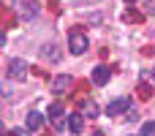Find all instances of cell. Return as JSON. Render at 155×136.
Instances as JSON below:
<instances>
[{
    "label": "cell",
    "mask_w": 155,
    "mask_h": 136,
    "mask_svg": "<svg viewBox=\"0 0 155 136\" xmlns=\"http://www.w3.org/2000/svg\"><path fill=\"white\" fill-rule=\"evenodd\" d=\"M68 128H71V134H82V128H84V114H68Z\"/></svg>",
    "instance_id": "ba28073f"
},
{
    "label": "cell",
    "mask_w": 155,
    "mask_h": 136,
    "mask_svg": "<svg viewBox=\"0 0 155 136\" xmlns=\"http://www.w3.org/2000/svg\"><path fill=\"white\" fill-rule=\"evenodd\" d=\"M144 11H147V14H155V0H147V5H144Z\"/></svg>",
    "instance_id": "5bb4252c"
},
{
    "label": "cell",
    "mask_w": 155,
    "mask_h": 136,
    "mask_svg": "<svg viewBox=\"0 0 155 136\" xmlns=\"http://www.w3.org/2000/svg\"><path fill=\"white\" fill-rule=\"evenodd\" d=\"M131 109V98H117V101H112L109 106H106V114L112 117V114H123V112H128Z\"/></svg>",
    "instance_id": "5b68a950"
},
{
    "label": "cell",
    "mask_w": 155,
    "mask_h": 136,
    "mask_svg": "<svg viewBox=\"0 0 155 136\" xmlns=\"http://www.w3.org/2000/svg\"><path fill=\"white\" fill-rule=\"evenodd\" d=\"M109 76H112V71H109L106 65H95V68H93V82H95L98 87H104V85L109 82Z\"/></svg>",
    "instance_id": "8992f818"
},
{
    "label": "cell",
    "mask_w": 155,
    "mask_h": 136,
    "mask_svg": "<svg viewBox=\"0 0 155 136\" xmlns=\"http://www.w3.org/2000/svg\"><path fill=\"white\" fill-rule=\"evenodd\" d=\"M71 85H74V79H71L68 74H60V76H54V82H52V90H54V93H65Z\"/></svg>",
    "instance_id": "52a82bcc"
},
{
    "label": "cell",
    "mask_w": 155,
    "mask_h": 136,
    "mask_svg": "<svg viewBox=\"0 0 155 136\" xmlns=\"http://www.w3.org/2000/svg\"><path fill=\"white\" fill-rule=\"evenodd\" d=\"M142 136H155V123H144L142 125Z\"/></svg>",
    "instance_id": "8fae6325"
},
{
    "label": "cell",
    "mask_w": 155,
    "mask_h": 136,
    "mask_svg": "<svg viewBox=\"0 0 155 136\" xmlns=\"http://www.w3.org/2000/svg\"><path fill=\"white\" fill-rule=\"evenodd\" d=\"M125 117H128V123H136V120H139V112H136V109H128Z\"/></svg>",
    "instance_id": "7c38bea8"
},
{
    "label": "cell",
    "mask_w": 155,
    "mask_h": 136,
    "mask_svg": "<svg viewBox=\"0 0 155 136\" xmlns=\"http://www.w3.org/2000/svg\"><path fill=\"white\" fill-rule=\"evenodd\" d=\"M68 49H71V55H84L87 52V35L82 30H71L68 33Z\"/></svg>",
    "instance_id": "6da1fadb"
},
{
    "label": "cell",
    "mask_w": 155,
    "mask_h": 136,
    "mask_svg": "<svg viewBox=\"0 0 155 136\" xmlns=\"http://www.w3.org/2000/svg\"><path fill=\"white\" fill-rule=\"evenodd\" d=\"M139 136H142V134H139Z\"/></svg>",
    "instance_id": "e0dca14e"
},
{
    "label": "cell",
    "mask_w": 155,
    "mask_h": 136,
    "mask_svg": "<svg viewBox=\"0 0 155 136\" xmlns=\"http://www.w3.org/2000/svg\"><path fill=\"white\" fill-rule=\"evenodd\" d=\"M16 11H19L22 19H35V16H38V5H35V0H16Z\"/></svg>",
    "instance_id": "3957f363"
},
{
    "label": "cell",
    "mask_w": 155,
    "mask_h": 136,
    "mask_svg": "<svg viewBox=\"0 0 155 136\" xmlns=\"http://www.w3.org/2000/svg\"><path fill=\"white\" fill-rule=\"evenodd\" d=\"M46 49H49V52H46V57H49V60H57V57H60V52H54L57 46H46Z\"/></svg>",
    "instance_id": "4fadbf2b"
},
{
    "label": "cell",
    "mask_w": 155,
    "mask_h": 136,
    "mask_svg": "<svg viewBox=\"0 0 155 136\" xmlns=\"http://www.w3.org/2000/svg\"><path fill=\"white\" fill-rule=\"evenodd\" d=\"M63 114H65V106L54 101V104L49 106V117H52V123H54V128H57V131H63V128H65V120H63Z\"/></svg>",
    "instance_id": "277c9868"
},
{
    "label": "cell",
    "mask_w": 155,
    "mask_h": 136,
    "mask_svg": "<svg viewBox=\"0 0 155 136\" xmlns=\"http://www.w3.org/2000/svg\"><path fill=\"white\" fill-rule=\"evenodd\" d=\"M11 136H30V134H27V131H22V128H14V131H11Z\"/></svg>",
    "instance_id": "9a60e30c"
},
{
    "label": "cell",
    "mask_w": 155,
    "mask_h": 136,
    "mask_svg": "<svg viewBox=\"0 0 155 136\" xmlns=\"http://www.w3.org/2000/svg\"><path fill=\"white\" fill-rule=\"evenodd\" d=\"M125 3H128V5H134V3H136V0H125Z\"/></svg>",
    "instance_id": "2e32d148"
},
{
    "label": "cell",
    "mask_w": 155,
    "mask_h": 136,
    "mask_svg": "<svg viewBox=\"0 0 155 136\" xmlns=\"http://www.w3.org/2000/svg\"><path fill=\"white\" fill-rule=\"evenodd\" d=\"M84 114H87V117H98V106H95V101H84Z\"/></svg>",
    "instance_id": "30bf717a"
},
{
    "label": "cell",
    "mask_w": 155,
    "mask_h": 136,
    "mask_svg": "<svg viewBox=\"0 0 155 136\" xmlns=\"http://www.w3.org/2000/svg\"><path fill=\"white\" fill-rule=\"evenodd\" d=\"M44 125V114L41 112H27V128L30 131H38Z\"/></svg>",
    "instance_id": "9c48e42d"
},
{
    "label": "cell",
    "mask_w": 155,
    "mask_h": 136,
    "mask_svg": "<svg viewBox=\"0 0 155 136\" xmlns=\"http://www.w3.org/2000/svg\"><path fill=\"white\" fill-rule=\"evenodd\" d=\"M5 76H8L11 82H25V79H27V63H25V60H19V57H16V60H11V63H8V68H5Z\"/></svg>",
    "instance_id": "7a4b0ae2"
}]
</instances>
